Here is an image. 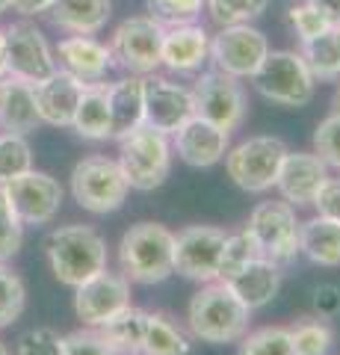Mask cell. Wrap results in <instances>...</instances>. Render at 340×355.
Instances as JSON below:
<instances>
[{
	"instance_id": "cell-1",
	"label": "cell",
	"mask_w": 340,
	"mask_h": 355,
	"mask_svg": "<svg viewBox=\"0 0 340 355\" xmlns=\"http://www.w3.org/2000/svg\"><path fill=\"white\" fill-rule=\"evenodd\" d=\"M45 254L53 279L65 287H80L107 270V240L92 225H60L45 240Z\"/></svg>"
},
{
	"instance_id": "cell-2",
	"label": "cell",
	"mask_w": 340,
	"mask_h": 355,
	"mask_svg": "<svg viewBox=\"0 0 340 355\" xmlns=\"http://www.w3.org/2000/svg\"><path fill=\"white\" fill-rule=\"evenodd\" d=\"M118 266L134 284H160L175 272V234L160 222H136L118 243Z\"/></svg>"
},
{
	"instance_id": "cell-3",
	"label": "cell",
	"mask_w": 340,
	"mask_h": 355,
	"mask_svg": "<svg viewBox=\"0 0 340 355\" xmlns=\"http://www.w3.org/2000/svg\"><path fill=\"white\" fill-rule=\"evenodd\" d=\"M251 311L231 293L225 282H207L202 291L190 299L186 323H190L193 338L204 343H234L249 331Z\"/></svg>"
},
{
	"instance_id": "cell-4",
	"label": "cell",
	"mask_w": 340,
	"mask_h": 355,
	"mask_svg": "<svg viewBox=\"0 0 340 355\" xmlns=\"http://www.w3.org/2000/svg\"><path fill=\"white\" fill-rule=\"evenodd\" d=\"M118 166L130 190L151 193L166 184L172 172V142L166 133L142 125L118 139Z\"/></svg>"
},
{
	"instance_id": "cell-5",
	"label": "cell",
	"mask_w": 340,
	"mask_h": 355,
	"mask_svg": "<svg viewBox=\"0 0 340 355\" xmlns=\"http://www.w3.org/2000/svg\"><path fill=\"white\" fill-rule=\"evenodd\" d=\"M127 193L130 187L118 160L104 157V154H92V157H83L74 163L71 196L83 210H89L95 216L116 214L127 202Z\"/></svg>"
},
{
	"instance_id": "cell-6",
	"label": "cell",
	"mask_w": 340,
	"mask_h": 355,
	"mask_svg": "<svg viewBox=\"0 0 340 355\" xmlns=\"http://www.w3.org/2000/svg\"><path fill=\"white\" fill-rule=\"evenodd\" d=\"M249 80L267 101L293 110L311 104L316 92V80L299 51H269Z\"/></svg>"
},
{
	"instance_id": "cell-7",
	"label": "cell",
	"mask_w": 340,
	"mask_h": 355,
	"mask_svg": "<svg viewBox=\"0 0 340 355\" xmlns=\"http://www.w3.org/2000/svg\"><path fill=\"white\" fill-rule=\"evenodd\" d=\"M299 225L296 210L287 202H260L249 214L246 234L255 240L260 258L287 266L299 258Z\"/></svg>"
},
{
	"instance_id": "cell-8",
	"label": "cell",
	"mask_w": 340,
	"mask_h": 355,
	"mask_svg": "<svg viewBox=\"0 0 340 355\" xmlns=\"http://www.w3.org/2000/svg\"><path fill=\"white\" fill-rule=\"evenodd\" d=\"M290 148L278 137H249L240 146L225 151L228 178L246 193H267L276 187L281 160Z\"/></svg>"
},
{
	"instance_id": "cell-9",
	"label": "cell",
	"mask_w": 340,
	"mask_h": 355,
	"mask_svg": "<svg viewBox=\"0 0 340 355\" xmlns=\"http://www.w3.org/2000/svg\"><path fill=\"white\" fill-rule=\"evenodd\" d=\"M163 33H166V27L157 24V21L148 15L125 18L122 24L113 30V39H109L113 65H118V69H125L136 77L154 74L160 69Z\"/></svg>"
},
{
	"instance_id": "cell-10",
	"label": "cell",
	"mask_w": 340,
	"mask_h": 355,
	"mask_svg": "<svg viewBox=\"0 0 340 355\" xmlns=\"http://www.w3.org/2000/svg\"><path fill=\"white\" fill-rule=\"evenodd\" d=\"M193 98H195V116L207 119L225 133H234L246 121L249 104L243 83L219 69L199 74V80L193 86Z\"/></svg>"
},
{
	"instance_id": "cell-11",
	"label": "cell",
	"mask_w": 340,
	"mask_h": 355,
	"mask_svg": "<svg viewBox=\"0 0 340 355\" xmlns=\"http://www.w3.org/2000/svg\"><path fill=\"white\" fill-rule=\"evenodd\" d=\"M267 53H269V39L258 27L231 24V27H219L216 36H211L207 60L213 62V69L231 74L237 80H246V77H251L260 69Z\"/></svg>"
},
{
	"instance_id": "cell-12",
	"label": "cell",
	"mask_w": 340,
	"mask_h": 355,
	"mask_svg": "<svg viewBox=\"0 0 340 355\" xmlns=\"http://www.w3.org/2000/svg\"><path fill=\"white\" fill-rule=\"evenodd\" d=\"M9 198V205L24 225H48L62 207V184L48 172L30 169L12 181L0 184Z\"/></svg>"
},
{
	"instance_id": "cell-13",
	"label": "cell",
	"mask_w": 340,
	"mask_h": 355,
	"mask_svg": "<svg viewBox=\"0 0 340 355\" xmlns=\"http://www.w3.org/2000/svg\"><path fill=\"white\" fill-rule=\"evenodd\" d=\"M225 237L228 234L216 225H190L175 234V272L199 284L216 282Z\"/></svg>"
},
{
	"instance_id": "cell-14",
	"label": "cell",
	"mask_w": 340,
	"mask_h": 355,
	"mask_svg": "<svg viewBox=\"0 0 340 355\" xmlns=\"http://www.w3.org/2000/svg\"><path fill=\"white\" fill-rule=\"evenodd\" d=\"M3 33H6V62H9V74L12 77H21V80L36 86L42 80H48L60 69L45 33L36 24L15 21Z\"/></svg>"
},
{
	"instance_id": "cell-15",
	"label": "cell",
	"mask_w": 340,
	"mask_h": 355,
	"mask_svg": "<svg viewBox=\"0 0 340 355\" xmlns=\"http://www.w3.org/2000/svg\"><path fill=\"white\" fill-rule=\"evenodd\" d=\"M130 305V282L122 272H98L95 279L74 287V314L86 329L109 323Z\"/></svg>"
},
{
	"instance_id": "cell-16",
	"label": "cell",
	"mask_w": 340,
	"mask_h": 355,
	"mask_svg": "<svg viewBox=\"0 0 340 355\" xmlns=\"http://www.w3.org/2000/svg\"><path fill=\"white\" fill-rule=\"evenodd\" d=\"M193 116H195L193 89L175 83L157 71L145 77V125L148 128L172 137Z\"/></svg>"
},
{
	"instance_id": "cell-17",
	"label": "cell",
	"mask_w": 340,
	"mask_h": 355,
	"mask_svg": "<svg viewBox=\"0 0 340 355\" xmlns=\"http://www.w3.org/2000/svg\"><path fill=\"white\" fill-rule=\"evenodd\" d=\"M325 181H328V166L314 151H287L281 160L276 187L287 205L308 207L320 196Z\"/></svg>"
},
{
	"instance_id": "cell-18",
	"label": "cell",
	"mask_w": 340,
	"mask_h": 355,
	"mask_svg": "<svg viewBox=\"0 0 340 355\" xmlns=\"http://www.w3.org/2000/svg\"><path fill=\"white\" fill-rule=\"evenodd\" d=\"M172 137H175L172 151H178V157L186 166H193V169H211V166L222 163L228 146H231V133L219 130L202 116L186 119Z\"/></svg>"
},
{
	"instance_id": "cell-19",
	"label": "cell",
	"mask_w": 340,
	"mask_h": 355,
	"mask_svg": "<svg viewBox=\"0 0 340 355\" xmlns=\"http://www.w3.org/2000/svg\"><path fill=\"white\" fill-rule=\"evenodd\" d=\"M57 65L80 83H101L107 71L113 69V53L109 44L98 42L92 36H65L57 44Z\"/></svg>"
},
{
	"instance_id": "cell-20",
	"label": "cell",
	"mask_w": 340,
	"mask_h": 355,
	"mask_svg": "<svg viewBox=\"0 0 340 355\" xmlns=\"http://www.w3.org/2000/svg\"><path fill=\"white\" fill-rule=\"evenodd\" d=\"M211 53V33L199 21L195 24L166 27L163 33V51H160V69H169L175 74H193L207 62Z\"/></svg>"
},
{
	"instance_id": "cell-21",
	"label": "cell",
	"mask_w": 340,
	"mask_h": 355,
	"mask_svg": "<svg viewBox=\"0 0 340 355\" xmlns=\"http://www.w3.org/2000/svg\"><path fill=\"white\" fill-rule=\"evenodd\" d=\"M83 86L78 77H71L69 71L57 69L48 80L36 83V113L39 121H45L51 128H71L74 110L83 95Z\"/></svg>"
},
{
	"instance_id": "cell-22",
	"label": "cell",
	"mask_w": 340,
	"mask_h": 355,
	"mask_svg": "<svg viewBox=\"0 0 340 355\" xmlns=\"http://www.w3.org/2000/svg\"><path fill=\"white\" fill-rule=\"evenodd\" d=\"M109 101V139H122L145 125V77H122L107 86Z\"/></svg>"
},
{
	"instance_id": "cell-23",
	"label": "cell",
	"mask_w": 340,
	"mask_h": 355,
	"mask_svg": "<svg viewBox=\"0 0 340 355\" xmlns=\"http://www.w3.org/2000/svg\"><path fill=\"white\" fill-rule=\"evenodd\" d=\"M225 284L231 287V293L249 311H260V308H267L281 291V266L267 261V258H255L240 272H234L231 279H225Z\"/></svg>"
},
{
	"instance_id": "cell-24",
	"label": "cell",
	"mask_w": 340,
	"mask_h": 355,
	"mask_svg": "<svg viewBox=\"0 0 340 355\" xmlns=\"http://www.w3.org/2000/svg\"><path fill=\"white\" fill-rule=\"evenodd\" d=\"M42 125L36 113V86L21 77H0V130L27 137Z\"/></svg>"
},
{
	"instance_id": "cell-25",
	"label": "cell",
	"mask_w": 340,
	"mask_h": 355,
	"mask_svg": "<svg viewBox=\"0 0 340 355\" xmlns=\"http://www.w3.org/2000/svg\"><path fill=\"white\" fill-rule=\"evenodd\" d=\"M45 15L53 27L71 36H95L113 15V0H53Z\"/></svg>"
},
{
	"instance_id": "cell-26",
	"label": "cell",
	"mask_w": 340,
	"mask_h": 355,
	"mask_svg": "<svg viewBox=\"0 0 340 355\" xmlns=\"http://www.w3.org/2000/svg\"><path fill=\"white\" fill-rule=\"evenodd\" d=\"M299 254L316 266H340V219L320 216L299 225Z\"/></svg>"
},
{
	"instance_id": "cell-27",
	"label": "cell",
	"mask_w": 340,
	"mask_h": 355,
	"mask_svg": "<svg viewBox=\"0 0 340 355\" xmlns=\"http://www.w3.org/2000/svg\"><path fill=\"white\" fill-rule=\"evenodd\" d=\"M71 130L83 139L101 142L109 139V101H107V83H86L71 119Z\"/></svg>"
},
{
	"instance_id": "cell-28",
	"label": "cell",
	"mask_w": 340,
	"mask_h": 355,
	"mask_svg": "<svg viewBox=\"0 0 340 355\" xmlns=\"http://www.w3.org/2000/svg\"><path fill=\"white\" fill-rule=\"evenodd\" d=\"M145 317H148V311L127 305L122 314H116L109 323L98 326L95 331L116 355H139L142 335H145Z\"/></svg>"
},
{
	"instance_id": "cell-29",
	"label": "cell",
	"mask_w": 340,
	"mask_h": 355,
	"mask_svg": "<svg viewBox=\"0 0 340 355\" xmlns=\"http://www.w3.org/2000/svg\"><path fill=\"white\" fill-rule=\"evenodd\" d=\"M299 53L305 65L311 69L314 80H340V24L299 44Z\"/></svg>"
},
{
	"instance_id": "cell-30",
	"label": "cell",
	"mask_w": 340,
	"mask_h": 355,
	"mask_svg": "<svg viewBox=\"0 0 340 355\" xmlns=\"http://www.w3.org/2000/svg\"><path fill=\"white\" fill-rule=\"evenodd\" d=\"M186 352H190V338L166 314L145 317V335H142L139 355H186Z\"/></svg>"
},
{
	"instance_id": "cell-31",
	"label": "cell",
	"mask_w": 340,
	"mask_h": 355,
	"mask_svg": "<svg viewBox=\"0 0 340 355\" xmlns=\"http://www.w3.org/2000/svg\"><path fill=\"white\" fill-rule=\"evenodd\" d=\"M287 331L296 355H328L334 349V329L323 317H305Z\"/></svg>"
},
{
	"instance_id": "cell-32",
	"label": "cell",
	"mask_w": 340,
	"mask_h": 355,
	"mask_svg": "<svg viewBox=\"0 0 340 355\" xmlns=\"http://www.w3.org/2000/svg\"><path fill=\"white\" fill-rule=\"evenodd\" d=\"M269 0H204V9L213 24L231 27V24H251L267 12Z\"/></svg>"
},
{
	"instance_id": "cell-33",
	"label": "cell",
	"mask_w": 340,
	"mask_h": 355,
	"mask_svg": "<svg viewBox=\"0 0 340 355\" xmlns=\"http://www.w3.org/2000/svg\"><path fill=\"white\" fill-rule=\"evenodd\" d=\"M30 169H33V148L27 137L0 130V184L12 181V178L24 175Z\"/></svg>"
},
{
	"instance_id": "cell-34",
	"label": "cell",
	"mask_w": 340,
	"mask_h": 355,
	"mask_svg": "<svg viewBox=\"0 0 340 355\" xmlns=\"http://www.w3.org/2000/svg\"><path fill=\"white\" fill-rule=\"evenodd\" d=\"M24 305H27L24 279H21L12 266L0 263V329L12 326L24 314Z\"/></svg>"
},
{
	"instance_id": "cell-35",
	"label": "cell",
	"mask_w": 340,
	"mask_h": 355,
	"mask_svg": "<svg viewBox=\"0 0 340 355\" xmlns=\"http://www.w3.org/2000/svg\"><path fill=\"white\" fill-rule=\"evenodd\" d=\"M240 355H296L290 331L284 326H263L240 338Z\"/></svg>"
},
{
	"instance_id": "cell-36",
	"label": "cell",
	"mask_w": 340,
	"mask_h": 355,
	"mask_svg": "<svg viewBox=\"0 0 340 355\" xmlns=\"http://www.w3.org/2000/svg\"><path fill=\"white\" fill-rule=\"evenodd\" d=\"M148 18H154L163 27L195 24L204 12V0H145Z\"/></svg>"
},
{
	"instance_id": "cell-37",
	"label": "cell",
	"mask_w": 340,
	"mask_h": 355,
	"mask_svg": "<svg viewBox=\"0 0 340 355\" xmlns=\"http://www.w3.org/2000/svg\"><path fill=\"white\" fill-rule=\"evenodd\" d=\"M255 258H260V252L255 246L246 231H237V234H228L225 237V246H222V254H219V282L231 279L234 272H240L246 263H251Z\"/></svg>"
},
{
	"instance_id": "cell-38",
	"label": "cell",
	"mask_w": 340,
	"mask_h": 355,
	"mask_svg": "<svg viewBox=\"0 0 340 355\" xmlns=\"http://www.w3.org/2000/svg\"><path fill=\"white\" fill-rule=\"evenodd\" d=\"M24 243V222L18 219V214L9 205V198L0 187V263H6L9 258H15Z\"/></svg>"
},
{
	"instance_id": "cell-39",
	"label": "cell",
	"mask_w": 340,
	"mask_h": 355,
	"mask_svg": "<svg viewBox=\"0 0 340 355\" xmlns=\"http://www.w3.org/2000/svg\"><path fill=\"white\" fill-rule=\"evenodd\" d=\"M287 21H290V27L296 33V39H299V44L316 39L328 27H334V24H328V18L316 6H311L308 0H299V3H293L287 9Z\"/></svg>"
},
{
	"instance_id": "cell-40",
	"label": "cell",
	"mask_w": 340,
	"mask_h": 355,
	"mask_svg": "<svg viewBox=\"0 0 340 355\" xmlns=\"http://www.w3.org/2000/svg\"><path fill=\"white\" fill-rule=\"evenodd\" d=\"M314 154L320 157L328 169L340 172V116H325L314 130Z\"/></svg>"
},
{
	"instance_id": "cell-41",
	"label": "cell",
	"mask_w": 340,
	"mask_h": 355,
	"mask_svg": "<svg viewBox=\"0 0 340 355\" xmlns=\"http://www.w3.org/2000/svg\"><path fill=\"white\" fill-rule=\"evenodd\" d=\"M18 355H65L62 338L48 326L30 329L24 338L18 340Z\"/></svg>"
},
{
	"instance_id": "cell-42",
	"label": "cell",
	"mask_w": 340,
	"mask_h": 355,
	"mask_svg": "<svg viewBox=\"0 0 340 355\" xmlns=\"http://www.w3.org/2000/svg\"><path fill=\"white\" fill-rule=\"evenodd\" d=\"M62 347H65V355H116L95 329L71 331V335L62 338Z\"/></svg>"
},
{
	"instance_id": "cell-43",
	"label": "cell",
	"mask_w": 340,
	"mask_h": 355,
	"mask_svg": "<svg viewBox=\"0 0 340 355\" xmlns=\"http://www.w3.org/2000/svg\"><path fill=\"white\" fill-rule=\"evenodd\" d=\"M314 207L320 216H332V219H340V178H328L323 184L320 196L314 198Z\"/></svg>"
},
{
	"instance_id": "cell-44",
	"label": "cell",
	"mask_w": 340,
	"mask_h": 355,
	"mask_svg": "<svg viewBox=\"0 0 340 355\" xmlns=\"http://www.w3.org/2000/svg\"><path fill=\"white\" fill-rule=\"evenodd\" d=\"M314 311L316 317L332 320L340 314V287L337 284H320L314 291Z\"/></svg>"
},
{
	"instance_id": "cell-45",
	"label": "cell",
	"mask_w": 340,
	"mask_h": 355,
	"mask_svg": "<svg viewBox=\"0 0 340 355\" xmlns=\"http://www.w3.org/2000/svg\"><path fill=\"white\" fill-rule=\"evenodd\" d=\"M53 3V0H12V9L18 15L33 18V15H45V9Z\"/></svg>"
},
{
	"instance_id": "cell-46",
	"label": "cell",
	"mask_w": 340,
	"mask_h": 355,
	"mask_svg": "<svg viewBox=\"0 0 340 355\" xmlns=\"http://www.w3.org/2000/svg\"><path fill=\"white\" fill-rule=\"evenodd\" d=\"M311 6H316L328 18V24H340V0H308Z\"/></svg>"
},
{
	"instance_id": "cell-47",
	"label": "cell",
	"mask_w": 340,
	"mask_h": 355,
	"mask_svg": "<svg viewBox=\"0 0 340 355\" xmlns=\"http://www.w3.org/2000/svg\"><path fill=\"white\" fill-rule=\"evenodd\" d=\"M9 74V62H6V33L0 30V77Z\"/></svg>"
},
{
	"instance_id": "cell-48",
	"label": "cell",
	"mask_w": 340,
	"mask_h": 355,
	"mask_svg": "<svg viewBox=\"0 0 340 355\" xmlns=\"http://www.w3.org/2000/svg\"><path fill=\"white\" fill-rule=\"evenodd\" d=\"M9 6H12V0H0V15H3Z\"/></svg>"
},
{
	"instance_id": "cell-49",
	"label": "cell",
	"mask_w": 340,
	"mask_h": 355,
	"mask_svg": "<svg viewBox=\"0 0 340 355\" xmlns=\"http://www.w3.org/2000/svg\"><path fill=\"white\" fill-rule=\"evenodd\" d=\"M0 355H9V349H6V343L0 340Z\"/></svg>"
},
{
	"instance_id": "cell-50",
	"label": "cell",
	"mask_w": 340,
	"mask_h": 355,
	"mask_svg": "<svg viewBox=\"0 0 340 355\" xmlns=\"http://www.w3.org/2000/svg\"><path fill=\"white\" fill-rule=\"evenodd\" d=\"M334 113H337V116H340V95H337V110H334Z\"/></svg>"
}]
</instances>
